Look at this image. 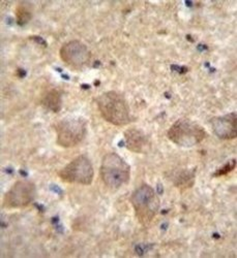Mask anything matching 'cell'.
I'll list each match as a JSON object with an SVG mask.
<instances>
[{
  "label": "cell",
  "instance_id": "6da1fadb",
  "mask_svg": "<svg viewBox=\"0 0 237 258\" xmlns=\"http://www.w3.org/2000/svg\"><path fill=\"white\" fill-rule=\"evenodd\" d=\"M101 116L110 124L125 126L133 121L130 106L124 96L117 91H107L96 98Z\"/></svg>",
  "mask_w": 237,
  "mask_h": 258
},
{
  "label": "cell",
  "instance_id": "7a4b0ae2",
  "mask_svg": "<svg viewBox=\"0 0 237 258\" xmlns=\"http://www.w3.org/2000/svg\"><path fill=\"white\" fill-rule=\"evenodd\" d=\"M131 204L139 223L143 226L152 224L160 209V200L155 189L148 184H142L131 196Z\"/></svg>",
  "mask_w": 237,
  "mask_h": 258
},
{
  "label": "cell",
  "instance_id": "3957f363",
  "mask_svg": "<svg viewBox=\"0 0 237 258\" xmlns=\"http://www.w3.org/2000/svg\"><path fill=\"white\" fill-rule=\"evenodd\" d=\"M101 179L104 184L111 190H117L131 178V167L118 154H106L101 163Z\"/></svg>",
  "mask_w": 237,
  "mask_h": 258
},
{
  "label": "cell",
  "instance_id": "277c9868",
  "mask_svg": "<svg viewBox=\"0 0 237 258\" xmlns=\"http://www.w3.org/2000/svg\"><path fill=\"white\" fill-rule=\"evenodd\" d=\"M168 139L182 148H192L202 143L207 133L199 123L187 118L175 121L167 132Z\"/></svg>",
  "mask_w": 237,
  "mask_h": 258
},
{
  "label": "cell",
  "instance_id": "5b68a950",
  "mask_svg": "<svg viewBox=\"0 0 237 258\" xmlns=\"http://www.w3.org/2000/svg\"><path fill=\"white\" fill-rule=\"evenodd\" d=\"M57 145L62 148H73L79 145L87 133L86 121L79 117L64 118L54 124Z\"/></svg>",
  "mask_w": 237,
  "mask_h": 258
},
{
  "label": "cell",
  "instance_id": "8992f818",
  "mask_svg": "<svg viewBox=\"0 0 237 258\" xmlns=\"http://www.w3.org/2000/svg\"><path fill=\"white\" fill-rule=\"evenodd\" d=\"M94 176L91 161L85 155H80L58 171V177L66 183L90 185Z\"/></svg>",
  "mask_w": 237,
  "mask_h": 258
},
{
  "label": "cell",
  "instance_id": "52a82bcc",
  "mask_svg": "<svg viewBox=\"0 0 237 258\" xmlns=\"http://www.w3.org/2000/svg\"><path fill=\"white\" fill-rule=\"evenodd\" d=\"M36 187L28 180L17 181L6 193L3 200L5 209H22L29 206L35 199Z\"/></svg>",
  "mask_w": 237,
  "mask_h": 258
},
{
  "label": "cell",
  "instance_id": "ba28073f",
  "mask_svg": "<svg viewBox=\"0 0 237 258\" xmlns=\"http://www.w3.org/2000/svg\"><path fill=\"white\" fill-rule=\"evenodd\" d=\"M60 59L73 69L88 66L91 59L90 50L82 41L74 39L64 44L59 50Z\"/></svg>",
  "mask_w": 237,
  "mask_h": 258
},
{
  "label": "cell",
  "instance_id": "9c48e42d",
  "mask_svg": "<svg viewBox=\"0 0 237 258\" xmlns=\"http://www.w3.org/2000/svg\"><path fill=\"white\" fill-rule=\"evenodd\" d=\"M236 113L213 117L210 120L213 134L221 140L236 139Z\"/></svg>",
  "mask_w": 237,
  "mask_h": 258
},
{
  "label": "cell",
  "instance_id": "30bf717a",
  "mask_svg": "<svg viewBox=\"0 0 237 258\" xmlns=\"http://www.w3.org/2000/svg\"><path fill=\"white\" fill-rule=\"evenodd\" d=\"M124 142L126 148L133 153L146 154L152 149L147 136L136 127H131L124 132Z\"/></svg>",
  "mask_w": 237,
  "mask_h": 258
},
{
  "label": "cell",
  "instance_id": "8fae6325",
  "mask_svg": "<svg viewBox=\"0 0 237 258\" xmlns=\"http://www.w3.org/2000/svg\"><path fill=\"white\" fill-rule=\"evenodd\" d=\"M195 169L179 168L170 171L169 174V180L176 188H178L181 191L192 188L194 184H195Z\"/></svg>",
  "mask_w": 237,
  "mask_h": 258
},
{
  "label": "cell",
  "instance_id": "7c38bea8",
  "mask_svg": "<svg viewBox=\"0 0 237 258\" xmlns=\"http://www.w3.org/2000/svg\"><path fill=\"white\" fill-rule=\"evenodd\" d=\"M40 104L50 112H59L62 104L61 92L55 88L47 90L40 98Z\"/></svg>",
  "mask_w": 237,
  "mask_h": 258
},
{
  "label": "cell",
  "instance_id": "4fadbf2b",
  "mask_svg": "<svg viewBox=\"0 0 237 258\" xmlns=\"http://www.w3.org/2000/svg\"><path fill=\"white\" fill-rule=\"evenodd\" d=\"M32 17L31 6L27 3H20L16 8L17 23L21 26L27 24Z\"/></svg>",
  "mask_w": 237,
  "mask_h": 258
},
{
  "label": "cell",
  "instance_id": "5bb4252c",
  "mask_svg": "<svg viewBox=\"0 0 237 258\" xmlns=\"http://www.w3.org/2000/svg\"><path fill=\"white\" fill-rule=\"evenodd\" d=\"M236 166V159H232L230 162H228L227 164H225L222 168H220L217 173L214 174L215 177H220V176H224L228 173H230L231 170H233Z\"/></svg>",
  "mask_w": 237,
  "mask_h": 258
}]
</instances>
